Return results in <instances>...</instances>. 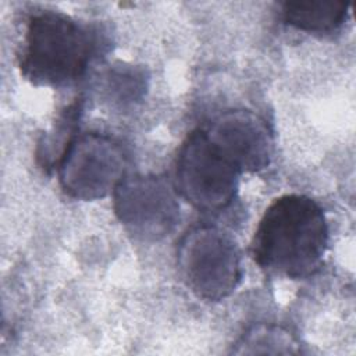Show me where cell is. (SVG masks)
Segmentation results:
<instances>
[{"label":"cell","mask_w":356,"mask_h":356,"mask_svg":"<svg viewBox=\"0 0 356 356\" xmlns=\"http://www.w3.org/2000/svg\"><path fill=\"white\" fill-rule=\"evenodd\" d=\"M177 266L186 286L207 302L228 298L243 275L236 241L216 225H197L181 238Z\"/></svg>","instance_id":"cell-3"},{"label":"cell","mask_w":356,"mask_h":356,"mask_svg":"<svg viewBox=\"0 0 356 356\" xmlns=\"http://www.w3.org/2000/svg\"><path fill=\"white\" fill-rule=\"evenodd\" d=\"M328 246L323 207L312 197L288 193L277 197L261 216L252 241L260 268L291 280L314 275Z\"/></svg>","instance_id":"cell-1"},{"label":"cell","mask_w":356,"mask_h":356,"mask_svg":"<svg viewBox=\"0 0 356 356\" xmlns=\"http://www.w3.org/2000/svg\"><path fill=\"white\" fill-rule=\"evenodd\" d=\"M232 352L238 355L299 353L300 343L296 337L284 327L256 324L238 339Z\"/></svg>","instance_id":"cell-9"},{"label":"cell","mask_w":356,"mask_h":356,"mask_svg":"<svg viewBox=\"0 0 356 356\" xmlns=\"http://www.w3.org/2000/svg\"><path fill=\"white\" fill-rule=\"evenodd\" d=\"M209 140L239 172L267 168L274 154V139L267 122L253 111L231 110L203 128Z\"/></svg>","instance_id":"cell-7"},{"label":"cell","mask_w":356,"mask_h":356,"mask_svg":"<svg viewBox=\"0 0 356 356\" xmlns=\"http://www.w3.org/2000/svg\"><path fill=\"white\" fill-rule=\"evenodd\" d=\"M239 177V170L217 150L203 128L182 142L175 159V191L195 209H227L238 193Z\"/></svg>","instance_id":"cell-4"},{"label":"cell","mask_w":356,"mask_h":356,"mask_svg":"<svg viewBox=\"0 0 356 356\" xmlns=\"http://www.w3.org/2000/svg\"><path fill=\"white\" fill-rule=\"evenodd\" d=\"M107 44L97 26L53 10L29 15L18 53V67L36 86L61 88L83 76Z\"/></svg>","instance_id":"cell-2"},{"label":"cell","mask_w":356,"mask_h":356,"mask_svg":"<svg viewBox=\"0 0 356 356\" xmlns=\"http://www.w3.org/2000/svg\"><path fill=\"white\" fill-rule=\"evenodd\" d=\"M147 78L145 71L128 64L111 67L104 79V89L108 99L115 104L127 106L142 99L146 90Z\"/></svg>","instance_id":"cell-10"},{"label":"cell","mask_w":356,"mask_h":356,"mask_svg":"<svg viewBox=\"0 0 356 356\" xmlns=\"http://www.w3.org/2000/svg\"><path fill=\"white\" fill-rule=\"evenodd\" d=\"M349 14V3L339 0H293L281 4L282 21L303 32L331 33Z\"/></svg>","instance_id":"cell-8"},{"label":"cell","mask_w":356,"mask_h":356,"mask_svg":"<svg viewBox=\"0 0 356 356\" xmlns=\"http://www.w3.org/2000/svg\"><path fill=\"white\" fill-rule=\"evenodd\" d=\"M111 195L115 217L138 241L159 242L179 224L177 191L159 175H125Z\"/></svg>","instance_id":"cell-6"},{"label":"cell","mask_w":356,"mask_h":356,"mask_svg":"<svg viewBox=\"0 0 356 356\" xmlns=\"http://www.w3.org/2000/svg\"><path fill=\"white\" fill-rule=\"evenodd\" d=\"M127 157L121 146L107 135H75L58 163V182L65 195L76 200H97L113 193L125 177Z\"/></svg>","instance_id":"cell-5"}]
</instances>
